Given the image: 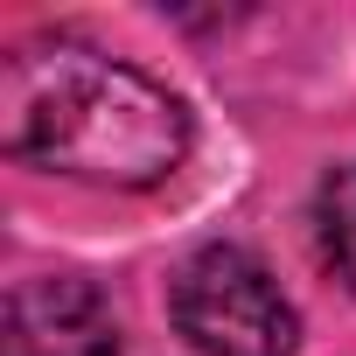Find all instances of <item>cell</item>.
Listing matches in <instances>:
<instances>
[{"label":"cell","instance_id":"cell-1","mask_svg":"<svg viewBox=\"0 0 356 356\" xmlns=\"http://www.w3.org/2000/svg\"><path fill=\"white\" fill-rule=\"evenodd\" d=\"M0 147L98 189H154L189 154V112L168 84L91 42L42 35L0 63Z\"/></svg>","mask_w":356,"mask_h":356},{"label":"cell","instance_id":"cell-2","mask_svg":"<svg viewBox=\"0 0 356 356\" xmlns=\"http://www.w3.org/2000/svg\"><path fill=\"white\" fill-rule=\"evenodd\" d=\"M168 307H175V328L203 356H293L300 342L293 300L280 293L266 259H252L245 245H203L196 259H182Z\"/></svg>","mask_w":356,"mask_h":356},{"label":"cell","instance_id":"cell-3","mask_svg":"<svg viewBox=\"0 0 356 356\" xmlns=\"http://www.w3.org/2000/svg\"><path fill=\"white\" fill-rule=\"evenodd\" d=\"M8 356H119V321L91 280H22L8 293Z\"/></svg>","mask_w":356,"mask_h":356},{"label":"cell","instance_id":"cell-4","mask_svg":"<svg viewBox=\"0 0 356 356\" xmlns=\"http://www.w3.org/2000/svg\"><path fill=\"white\" fill-rule=\"evenodd\" d=\"M321 245H328L335 273L356 286V161L321 182Z\"/></svg>","mask_w":356,"mask_h":356}]
</instances>
